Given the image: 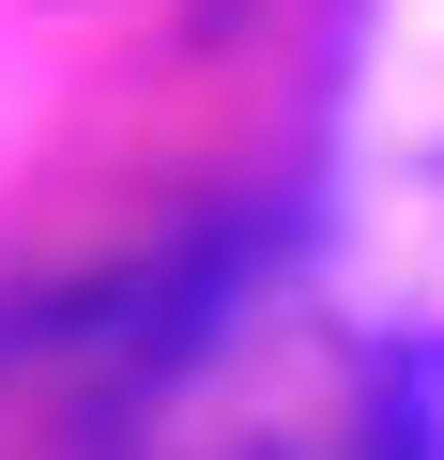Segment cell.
<instances>
[{
  "instance_id": "1",
  "label": "cell",
  "mask_w": 444,
  "mask_h": 460,
  "mask_svg": "<svg viewBox=\"0 0 444 460\" xmlns=\"http://www.w3.org/2000/svg\"><path fill=\"white\" fill-rule=\"evenodd\" d=\"M368 460H444V353H398L368 399Z\"/></svg>"
}]
</instances>
